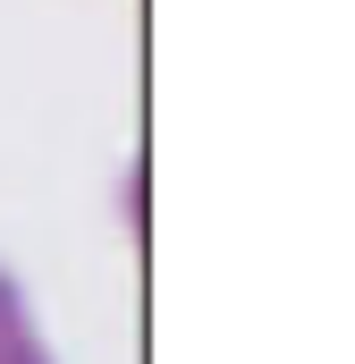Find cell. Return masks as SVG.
I'll use <instances>...</instances> for the list:
<instances>
[{"instance_id": "1", "label": "cell", "mask_w": 355, "mask_h": 364, "mask_svg": "<svg viewBox=\"0 0 355 364\" xmlns=\"http://www.w3.org/2000/svg\"><path fill=\"white\" fill-rule=\"evenodd\" d=\"M0 364H51V339L34 322V296L17 288L9 263H0Z\"/></svg>"}]
</instances>
